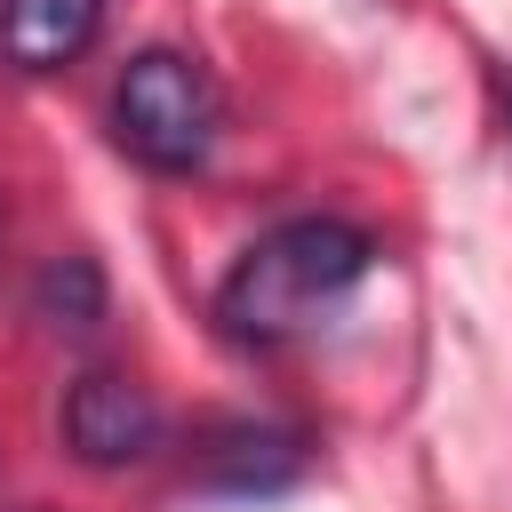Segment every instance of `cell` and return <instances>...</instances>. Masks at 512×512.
I'll list each match as a JSON object with an SVG mask.
<instances>
[{
    "instance_id": "obj_5",
    "label": "cell",
    "mask_w": 512,
    "mask_h": 512,
    "mask_svg": "<svg viewBox=\"0 0 512 512\" xmlns=\"http://www.w3.org/2000/svg\"><path fill=\"white\" fill-rule=\"evenodd\" d=\"M304 472V440L296 432H280V424H232V432H216V448H208V480L216 488H280V480H296Z\"/></svg>"
},
{
    "instance_id": "obj_6",
    "label": "cell",
    "mask_w": 512,
    "mask_h": 512,
    "mask_svg": "<svg viewBox=\"0 0 512 512\" xmlns=\"http://www.w3.org/2000/svg\"><path fill=\"white\" fill-rule=\"evenodd\" d=\"M40 312L64 320V328H88V320L104 312V280H96V264H88V256H56V264L40 272Z\"/></svg>"
},
{
    "instance_id": "obj_2",
    "label": "cell",
    "mask_w": 512,
    "mask_h": 512,
    "mask_svg": "<svg viewBox=\"0 0 512 512\" xmlns=\"http://www.w3.org/2000/svg\"><path fill=\"white\" fill-rule=\"evenodd\" d=\"M112 136L120 152H136L160 176H184L216 152L224 136V88L200 56L184 48H144L128 56V72L112 80Z\"/></svg>"
},
{
    "instance_id": "obj_1",
    "label": "cell",
    "mask_w": 512,
    "mask_h": 512,
    "mask_svg": "<svg viewBox=\"0 0 512 512\" xmlns=\"http://www.w3.org/2000/svg\"><path fill=\"white\" fill-rule=\"evenodd\" d=\"M376 264V240L344 216H288L272 224L256 248H240V264L216 288V328L248 352H272L288 336H304L344 288H360V272Z\"/></svg>"
},
{
    "instance_id": "obj_3",
    "label": "cell",
    "mask_w": 512,
    "mask_h": 512,
    "mask_svg": "<svg viewBox=\"0 0 512 512\" xmlns=\"http://www.w3.org/2000/svg\"><path fill=\"white\" fill-rule=\"evenodd\" d=\"M64 448L80 464H96V472L152 456L160 448V400L136 376H120V368H88L64 392Z\"/></svg>"
},
{
    "instance_id": "obj_4",
    "label": "cell",
    "mask_w": 512,
    "mask_h": 512,
    "mask_svg": "<svg viewBox=\"0 0 512 512\" xmlns=\"http://www.w3.org/2000/svg\"><path fill=\"white\" fill-rule=\"evenodd\" d=\"M104 32V0H0V56L16 72H64Z\"/></svg>"
}]
</instances>
